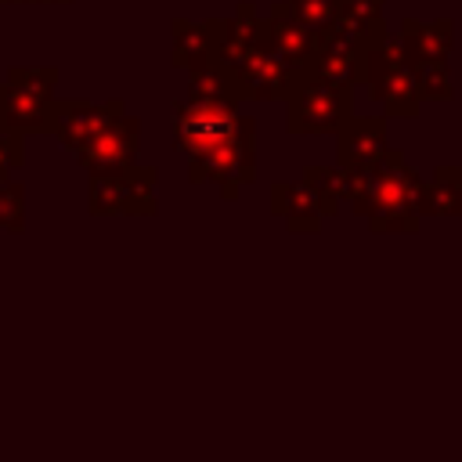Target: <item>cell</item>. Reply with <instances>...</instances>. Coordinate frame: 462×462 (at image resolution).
I'll use <instances>...</instances> for the list:
<instances>
[{
	"mask_svg": "<svg viewBox=\"0 0 462 462\" xmlns=\"http://www.w3.org/2000/svg\"><path fill=\"white\" fill-rule=\"evenodd\" d=\"M426 180L404 162L401 148H386L372 162V191L365 220L375 235H411L422 220Z\"/></svg>",
	"mask_w": 462,
	"mask_h": 462,
	"instance_id": "6da1fadb",
	"label": "cell"
},
{
	"mask_svg": "<svg viewBox=\"0 0 462 462\" xmlns=\"http://www.w3.org/2000/svg\"><path fill=\"white\" fill-rule=\"evenodd\" d=\"M361 87H368V97L383 108L386 119H411L419 116V83H415V65L404 54L397 36H383L365 51V76Z\"/></svg>",
	"mask_w": 462,
	"mask_h": 462,
	"instance_id": "7a4b0ae2",
	"label": "cell"
},
{
	"mask_svg": "<svg viewBox=\"0 0 462 462\" xmlns=\"http://www.w3.org/2000/svg\"><path fill=\"white\" fill-rule=\"evenodd\" d=\"M354 116V87L300 69L296 87L285 97V130L296 137L336 134Z\"/></svg>",
	"mask_w": 462,
	"mask_h": 462,
	"instance_id": "3957f363",
	"label": "cell"
},
{
	"mask_svg": "<svg viewBox=\"0 0 462 462\" xmlns=\"http://www.w3.org/2000/svg\"><path fill=\"white\" fill-rule=\"evenodd\" d=\"M191 184H217L224 199H235L242 184L256 180V119L242 116L238 130L213 144L209 152L188 159Z\"/></svg>",
	"mask_w": 462,
	"mask_h": 462,
	"instance_id": "277c9868",
	"label": "cell"
},
{
	"mask_svg": "<svg viewBox=\"0 0 462 462\" xmlns=\"http://www.w3.org/2000/svg\"><path fill=\"white\" fill-rule=\"evenodd\" d=\"M87 180H90V191H87L90 217H155L159 213V199H155L159 170L141 159L123 173H105Z\"/></svg>",
	"mask_w": 462,
	"mask_h": 462,
	"instance_id": "5b68a950",
	"label": "cell"
},
{
	"mask_svg": "<svg viewBox=\"0 0 462 462\" xmlns=\"http://www.w3.org/2000/svg\"><path fill=\"white\" fill-rule=\"evenodd\" d=\"M123 112H126V101L123 97H108V101L54 97L47 105V130H43V137H58V144H65L69 152H79L108 123H116Z\"/></svg>",
	"mask_w": 462,
	"mask_h": 462,
	"instance_id": "8992f818",
	"label": "cell"
},
{
	"mask_svg": "<svg viewBox=\"0 0 462 462\" xmlns=\"http://www.w3.org/2000/svg\"><path fill=\"white\" fill-rule=\"evenodd\" d=\"M242 123V112L231 105H209V101H191L180 97L173 105V148L184 152L188 159L209 152L224 137H231Z\"/></svg>",
	"mask_w": 462,
	"mask_h": 462,
	"instance_id": "52a82bcc",
	"label": "cell"
},
{
	"mask_svg": "<svg viewBox=\"0 0 462 462\" xmlns=\"http://www.w3.org/2000/svg\"><path fill=\"white\" fill-rule=\"evenodd\" d=\"M296 76H300V69L271 43V32H267V40H260V43L245 54V61L235 69L242 101H285L289 90L296 87Z\"/></svg>",
	"mask_w": 462,
	"mask_h": 462,
	"instance_id": "ba28073f",
	"label": "cell"
},
{
	"mask_svg": "<svg viewBox=\"0 0 462 462\" xmlns=\"http://www.w3.org/2000/svg\"><path fill=\"white\" fill-rule=\"evenodd\" d=\"M137 152H141V119L123 112L90 144H83L76 159L87 170V177H105V173H123L126 166H134Z\"/></svg>",
	"mask_w": 462,
	"mask_h": 462,
	"instance_id": "9c48e42d",
	"label": "cell"
},
{
	"mask_svg": "<svg viewBox=\"0 0 462 462\" xmlns=\"http://www.w3.org/2000/svg\"><path fill=\"white\" fill-rule=\"evenodd\" d=\"M336 166H372L386 148V116H350L336 134Z\"/></svg>",
	"mask_w": 462,
	"mask_h": 462,
	"instance_id": "30bf717a",
	"label": "cell"
},
{
	"mask_svg": "<svg viewBox=\"0 0 462 462\" xmlns=\"http://www.w3.org/2000/svg\"><path fill=\"white\" fill-rule=\"evenodd\" d=\"M271 217H278L296 235H318L321 220H325V213L318 206V195L310 191V184L303 177L271 184Z\"/></svg>",
	"mask_w": 462,
	"mask_h": 462,
	"instance_id": "8fae6325",
	"label": "cell"
},
{
	"mask_svg": "<svg viewBox=\"0 0 462 462\" xmlns=\"http://www.w3.org/2000/svg\"><path fill=\"white\" fill-rule=\"evenodd\" d=\"M397 40L411 61H448L455 51V22L451 18H433V22L401 18Z\"/></svg>",
	"mask_w": 462,
	"mask_h": 462,
	"instance_id": "7c38bea8",
	"label": "cell"
},
{
	"mask_svg": "<svg viewBox=\"0 0 462 462\" xmlns=\"http://www.w3.org/2000/svg\"><path fill=\"white\" fill-rule=\"evenodd\" d=\"M267 32H271V43L296 65V69H307L314 51H318V32L310 25H303L285 0H274L271 11H267Z\"/></svg>",
	"mask_w": 462,
	"mask_h": 462,
	"instance_id": "4fadbf2b",
	"label": "cell"
},
{
	"mask_svg": "<svg viewBox=\"0 0 462 462\" xmlns=\"http://www.w3.org/2000/svg\"><path fill=\"white\" fill-rule=\"evenodd\" d=\"M47 130V105L14 83H0V134L40 137Z\"/></svg>",
	"mask_w": 462,
	"mask_h": 462,
	"instance_id": "5bb4252c",
	"label": "cell"
},
{
	"mask_svg": "<svg viewBox=\"0 0 462 462\" xmlns=\"http://www.w3.org/2000/svg\"><path fill=\"white\" fill-rule=\"evenodd\" d=\"M184 97H191V101H209V105H231V108L242 105L238 79H235V72H231L227 65H220V61H206V65L191 69V72H188V90H184Z\"/></svg>",
	"mask_w": 462,
	"mask_h": 462,
	"instance_id": "9a60e30c",
	"label": "cell"
},
{
	"mask_svg": "<svg viewBox=\"0 0 462 462\" xmlns=\"http://www.w3.org/2000/svg\"><path fill=\"white\" fill-rule=\"evenodd\" d=\"M209 61V32L206 22L173 18L170 22V65L173 69H199Z\"/></svg>",
	"mask_w": 462,
	"mask_h": 462,
	"instance_id": "2e32d148",
	"label": "cell"
},
{
	"mask_svg": "<svg viewBox=\"0 0 462 462\" xmlns=\"http://www.w3.org/2000/svg\"><path fill=\"white\" fill-rule=\"evenodd\" d=\"M462 213V166H437L426 180L422 217H458Z\"/></svg>",
	"mask_w": 462,
	"mask_h": 462,
	"instance_id": "e0dca14e",
	"label": "cell"
},
{
	"mask_svg": "<svg viewBox=\"0 0 462 462\" xmlns=\"http://www.w3.org/2000/svg\"><path fill=\"white\" fill-rule=\"evenodd\" d=\"M303 180L310 184V191L318 195V206L325 217L339 213V202H346V173L343 166H307Z\"/></svg>",
	"mask_w": 462,
	"mask_h": 462,
	"instance_id": "ac0fdd59",
	"label": "cell"
},
{
	"mask_svg": "<svg viewBox=\"0 0 462 462\" xmlns=\"http://www.w3.org/2000/svg\"><path fill=\"white\" fill-rule=\"evenodd\" d=\"M7 83H14V87H22L25 94H32V97H40L43 105H51L58 94V72L54 69H47V65H11L7 69Z\"/></svg>",
	"mask_w": 462,
	"mask_h": 462,
	"instance_id": "d6986e66",
	"label": "cell"
},
{
	"mask_svg": "<svg viewBox=\"0 0 462 462\" xmlns=\"http://www.w3.org/2000/svg\"><path fill=\"white\" fill-rule=\"evenodd\" d=\"M386 0H339V18L365 36H386V18H383Z\"/></svg>",
	"mask_w": 462,
	"mask_h": 462,
	"instance_id": "ffe728a7",
	"label": "cell"
},
{
	"mask_svg": "<svg viewBox=\"0 0 462 462\" xmlns=\"http://www.w3.org/2000/svg\"><path fill=\"white\" fill-rule=\"evenodd\" d=\"M415 65V83L422 101H451V65L448 61H411Z\"/></svg>",
	"mask_w": 462,
	"mask_h": 462,
	"instance_id": "44dd1931",
	"label": "cell"
},
{
	"mask_svg": "<svg viewBox=\"0 0 462 462\" xmlns=\"http://www.w3.org/2000/svg\"><path fill=\"white\" fill-rule=\"evenodd\" d=\"M0 231L11 235L25 231V184L11 177L0 180Z\"/></svg>",
	"mask_w": 462,
	"mask_h": 462,
	"instance_id": "7402d4cb",
	"label": "cell"
},
{
	"mask_svg": "<svg viewBox=\"0 0 462 462\" xmlns=\"http://www.w3.org/2000/svg\"><path fill=\"white\" fill-rule=\"evenodd\" d=\"M289 4V11L303 22V25H310L314 32H321L336 14H339V0H285Z\"/></svg>",
	"mask_w": 462,
	"mask_h": 462,
	"instance_id": "603a6c76",
	"label": "cell"
},
{
	"mask_svg": "<svg viewBox=\"0 0 462 462\" xmlns=\"http://www.w3.org/2000/svg\"><path fill=\"white\" fill-rule=\"evenodd\" d=\"M25 141L18 134H0V180L25 166Z\"/></svg>",
	"mask_w": 462,
	"mask_h": 462,
	"instance_id": "cb8c5ba5",
	"label": "cell"
},
{
	"mask_svg": "<svg viewBox=\"0 0 462 462\" xmlns=\"http://www.w3.org/2000/svg\"><path fill=\"white\" fill-rule=\"evenodd\" d=\"M0 4H72V0H0Z\"/></svg>",
	"mask_w": 462,
	"mask_h": 462,
	"instance_id": "d4e9b609",
	"label": "cell"
},
{
	"mask_svg": "<svg viewBox=\"0 0 462 462\" xmlns=\"http://www.w3.org/2000/svg\"><path fill=\"white\" fill-rule=\"evenodd\" d=\"M458 220H462V213H458Z\"/></svg>",
	"mask_w": 462,
	"mask_h": 462,
	"instance_id": "484cf974",
	"label": "cell"
}]
</instances>
